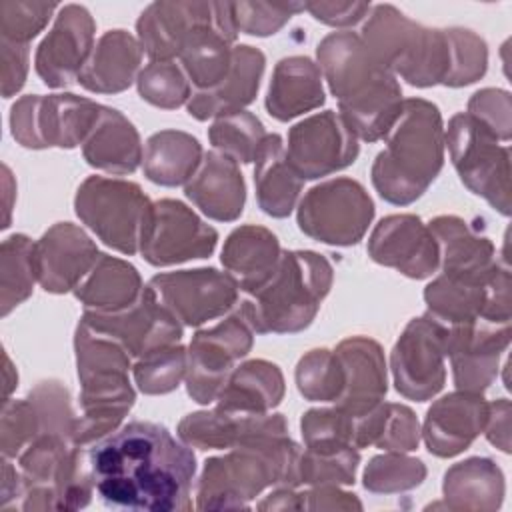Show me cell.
<instances>
[{
  "label": "cell",
  "instance_id": "cell-1",
  "mask_svg": "<svg viewBox=\"0 0 512 512\" xmlns=\"http://www.w3.org/2000/svg\"><path fill=\"white\" fill-rule=\"evenodd\" d=\"M94 488L112 508L184 512L192 508L196 458L164 426L132 420L88 448Z\"/></svg>",
  "mask_w": 512,
  "mask_h": 512
},
{
  "label": "cell",
  "instance_id": "cell-2",
  "mask_svg": "<svg viewBox=\"0 0 512 512\" xmlns=\"http://www.w3.org/2000/svg\"><path fill=\"white\" fill-rule=\"evenodd\" d=\"M316 58L342 118L358 140L386 138L402 110V88L396 76L374 58L360 34L344 30L324 36L316 46Z\"/></svg>",
  "mask_w": 512,
  "mask_h": 512
},
{
  "label": "cell",
  "instance_id": "cell-3",
  "mask_svg": "<svg viewBox=\"0 0 512 512\" xmlns=\"http://www.w3.org/2000/svg\"><path fill=\"white\" fill-rule=\"evenodd\" d=\"M444 122L436 104L406 98L386 134V148L374 158L370 176L382 200L408 206L436 180L444 166Z\"/></svg>",
  "mask_w": 512,
  "mask_h": 512
},
{
  "label": "cell",
  "instance_id": "cell-4",
  "mask_svg": "<svg viewBox=\"0 0 512 512\" xmlns=\"http://www.w3.org/2000/svg\"><path fill=\"white\" fill-rule=\"evenodd\" d=\"M298 456L290 434H266L208 458L196 482V508H248L270 486L298 488Z\"/></svg>",
  "mask_w": 512,
  "mask_h": 512
},
{
  "label": "cell",
  "instance_id": "cell-5",
  "mask_svg": "<svg viewBox=\"0 0 512 512\" xmlns=\"http://www.w3.org/2000/svg\"><path fill=\"white\" fill-rule=\"evenodd\" d=\"M334 282L326 256L314 250H286L272 272L240 302V312L256 334H294L316 318Z\"/></svg>",
  "mask_w": 512,
  "mask_h": 512
},
{
  "label": "cell",
  "instance_id": "cell-6",
  "mask_svg": "<svg viewBox=\"0 0 512 512\" xmlns=\"http://www.w3.org/2000/svg\"><path fill=\"white\" fill-rule=\"evenodd\" d=\"M76 368L80 380V408L76 418L74 444L92 446L120 428L124 416L136 400L128 378L132 356L112 338L92 330L84 320L74 332Z\"/></svg>",
  "mask_w": 512,
  "mask_h": 512
},
{
  "label": "cell",
  "instance_id": "cell-7",
  "mask_svg": "<svg viewBox=\"0 0 512 512\" xmlns=\"http://www.w3.org/2000/svg\"><path fill=\"white\" fill-rule=\"evenodd\" d=\"M360 38L394 76L416 88L444 84L450 70L446 28H426L392 4H378L366 16Z\"/></svg>",
  "mask_w": 512,
  "mask_h": 512
},
{
  "label": "cell",
  "instance_id": "cell-8",
  "mask_svg": "<svg viewBox=\"0 0 512 512\" xmlns=\"http://www.w3.org/2000/svg\"><path fill=\"white\" fill-rule=\"evenodd\" d=\"M18 464L24 478L20 510H78L90 504L96 488L88 452L72 440L42 434L22 450Z\"/></svg>",
  "mask_w": 512,
  "mask_h": 512
},
{
  "label": "cell",
  "instance_id": "cell-9",
  "mask_svg": "<svg viewBox=\"0 0 512 512\" xmlns=\"http://www.w3.org/2000/svg\"><path fill=\"white\" fill-rule=\"evenodd\" d=\"M152 202L136 182L88 176L76 190L74 210L106 246L126 256L140 252Z\"/></svg>",
  "mask_w": 512,
  "mask_h": 512
},
{
  "label": "cell",
  "instance_id": "cell-10",
  "mask_svg": "<svg viewBox=\"0 0 512 512\" xmlns=\"http://www.w3.org/2000/svg\"><path fill=\"white\" fill-rule=\"evenodd\" d=\"M444 140L462 184L502 216H510V148L468 112L450 118Z\"/></svg>",
  "mask_w": 512,
  "mask_h": 512
},
{
  "label": "cell",
  "instance_id": "cell-11",
  "mask_svg": "<svg viewBox=\"0 0 512 512\" xmlns=\"http://www.w3.org/2000/svg\"><path fill=\"white\" fill-rule=\"evenodd\" d=\"M102 104L76 94H26L10 108L12 138L32 150L76 148L84 144Z\"/></svg>",
  "mask_w": 512,
  "mask_h": 512
},
{
  "label": "cell",
  "instance_id": "cell-12",
  "mask_svg": "<svg viewBox=\"0 0 512 512\" xmlns=\"http://www.w3.org/2000/svg\"><path fill=\"white\" fill-rule=\"evenodd\" d=\"M374 218V202L352 178H330L312 186L298 204V228L330 246L358 244Z\"/></svg>",
  "mask_w": 512,
  "mask_h": 512
},
{
  "label": "cell",
  "instance_id": "cell-13",
  "mask_svg": "<svg viewBox=\"0 0 512 512\" xmlns=\"http://www.w3.org/2000/svg\"><path fill=\"white\" fill-rule=\"evenodd\" d=\"M254 330L240 310L210 328L198 330L188 346L186 392L198 404L216 402L236 362L248 356Z\"/></svg>",
  "mask_w": 512,
  "mask_h": 512
},
{
  "label": "cell",
  "instance_id": "cell-14",
  "mask_svg": "<svg viewBox=\"0 0 512 512\" xmlns=\"http://www.w3.org/2000/svg\"><path fill=\"white\" fill-rule=\"evenodd\" d=\"M446 332L448 328L428 312L406 324L390 354V370L398 394L426 402L444 388Z\"/></svg>",
  "mask_w": 512,
  "mask_h": 512
},
{
  "label": "cell",
  "instance_id": "cell-15",
  "mask_svg": "<svg viewBox=\"0 0 512 512\" xmlns=\"http://www.w3.org/2000/svg\"><path fill=\"white\" fill-rule=\"evenodd\" d=\"M218 244V232L180 200L152 202L140 240V254L152 266H172L208 258Z\"/></svg>",
  "mask_w": 512,
  "mask_h": 512
},
{
  "label": "cell",
  "instance_id": "cell-16",
  "mask_svg": "<svg viewBox=\"0 0 512 512\" xmlns=\"http://www.w3.org/2000/svg\"><path fill=\"white\" fill-rule=\"evenodd\" d=\"M160 302L182 326L198 328L230 312L238 302L240 286L230 272L192 268L156 274L150 280Z\"/></svg>",
  "mask_w": 512,
  "mask_h": 512
},
{
  "label": "cell",
  "instance_id": "cell-17",
  "mask_svg": "<svg viewBox=\"0 0 512 512\" xmlns=\"http://www.w3.org/2000/svg\"><path fill=\"white\" fill-rule=\"evenodd\" d=\"M358 152V136L334 110L312 114L288 130L286 156L302 180L334 174L350 166Z\"/></svg>",
  "mask_w": 512,
  "mask_h": 512
},
{
  "label": "cell",
  "instance_id": "cell-18",
  "mask_svg": "<svg viewBox=\"0 0 512 512\" xmlns=\"http://www.w3.org/2000/svg\"><path fill=\"white\" fill-rule=\"evenodd\" d=\"M92 330L116 340L132 358L146 352L178 344L182 338V324L160 302L152 286H144L134 304L118 312H86L82 318Z\"/></svg>",
  "mask_w": 512,
  "mask_h": 512
},
{
  "label": "cell",
  "instance_id": "cell-19",
  "mask_svg": "<svg viewBox=\"0 0 512 512\" xmlns=\"http://www.w3.org/2000/svg\"><path fill=\"white\" fill-rule=\"evenodd\" d=\"M96 24L86 6L66 4L36 48L34 68L48 88H68L78 82L92 50Z\"/></svg>",
  "mask_w": 512,
  "mask_h": 512
},
{
  "label": "cell",
  "instance_id": "cell-20",
  "mask_svg": "<svg viewBox=\"0 0 512 512\" xmlns=\"http://www.w3.org/2000/svg\"><path fill=\"white\" fill-rule=\"evenodd\" d=\"M446 328V356L456 390L484 394L496 380L500 358L510 344V324L478 320Z\"/></svg>",
  "mask_w": 512,
  "mask_h": 512
},
{
  "label": "cell",
  "instance_id": "cell-21",
  "mask_svg": "<svg viewBox=\"0 0 512 512\" xmlns=\"http://www.w3.org/2000/svg\"><path fill=\"white\" fill-rule=\"evenodd\" d=\"M368 256L412 280L430 278L438 270V244L416 214L384 216L368 238Z\"/></svg>",
  "mask_w": 512,
  "mask_h": 512
},
{
  "label": "cell",
  "instance_id": "cell-22",
  "mask_svg": "<svg viewBox=\"0 0 512 512\" xmlns=\"http://www.w3.org/2000/svg\"><path fill=\"white\" fill-rule=\"evenodd\" d=\"M98 254L94 240L80 226L58 222L34 242L36 280L50 294L74 292Z\"/></svg>",
  "mask_w": 512,
  "mask_h": 512
},
{
  "label": "cell",
  "instance_id": "cell-23",
  "mask_svg": "<svg viewBox=\"0 0 512 512\" xmlns=\"http://www.w3.org/2000/svg\"><path fill=\"white\" fill-rule=\"evenodd\" d=\"M486 416L488 402L478 392L456 390L438 398L420 428L428 452L438 458L462 454L484 430Z\"/></svg>",
  "mask_w": 512,
  "mask_h": 512
},
{
  "label": "cell",
  "instance_id": "cell-24",
  "mask_svg": "<svg viewBox=\"0 0 512 512\" xmlns=\"http://www.w3.org/2000/svg\"><path fill=\"white\" fill-rule=\"evenodd\" d=\"M236 34L232 2H218L216 14L190 30L178 60L196 90H208L228 74Z\"/></svg>",
  "mask_w": 512,
  "mask_h": 512
},
{
  "label": "cell",
  "instance_id": "cell-25",
  "mask_svg": "<svg viewBox=\"0 0 512 512\" xmlns=\"http://www.w3.org/2000/svg\"><path fill=\"white\" fill-rule=\"evenodd\" d=\"M344 374V388L336 408L358 418L380 402L388 392V368L382 346L368 336H350L336 346Z\"/></svg>",
  "mask_w": 512,
  "mask_h": 512
},
{
  "label": "cell",
  "instance_id": "cell-26",
  "mask_svg": "<svg viewBox=\"0 0 512 512\" xmlns=\"http://www.w3.org/2000/svg\"><path fill=\"white\" fill-rule=\"evenodd\" d=\"M428 228L438 244V268L442 276L484 282L500 266L490 238L480 234L464 218L442 214L432 218Z\"/></svg>",
  "mask_w": 512,
  "mask_h": 512
},
{
  "label": "cell",
  "instance_id": "cell-27",
  "mask_svg": "<svg viewBox=\"0 0 512 512\" xmlns=\"http://www.w3.org/2000/svg\"><path fill=\"white\" fill-rule=\"evenodd\" d=\"M266 434H288L282 414H246L228 410H200L178 422V438L198 450H228Z\"/></svg>",
  "mask_w": 512,
  "mask_h": 512
},
{
  "label": "cell",
  "instance_id": "cell-28",
  "mask_svg": "<svg viewBox=\"0 0 512 512\" xmlns=\"http://www.w3.org/2000/svg\"><path fill=\"white\" fill-rule=\"evenodd\" d=\"M266 58L260 48L240 44L232 50L228 74L208 90H192L186 104L188 114L200 122L234 114L252 104L264 74Z\"/></svg>",
  "mask_w": 512,
  "mask_h": 512
},
{
  "label": "cell",
  "instance_id": "cell-29",
  "mask_svg": "<svg viewBox=\"0 0 512 512\" xmlns=\"http://www.w3.org/2000/svg\"><path fill=\"white\" fill-rule=\"evenodd\" d=\"M218 2H152L136 20V38L150 62L174 60L192 28L216 14Z\"/></svg>",
  "mask_w": 512,
  "mask_h": 512
},
{
  "label": "cell",
  "instance_id": "cell-30",
  "mask_svg": "<svg viewBox=\"0 0 512 512\" xmlns=\"http://www.w3.org/2000/svg\"><path fill=\"white\" fill-rule=\"evenodd\" d=\"M186 198L208 218L236 220L246 204V182L238 162L218 150L204 152L198 170L184 184Z\"/></svg>",
  "mask_w": 512,
  "mask_h": 512
},
{
  "label": "cell",
  "instance_id": "cell-31",
  "mask_svg": "<svg viewBox=\"0 0 512 512\" xmlns=\"http://www.w3.org/2000/svg\"><path fill=\"white\" fill-rule=\"evenodd\" d=\"M142 46L126 30L104 32L78 76V84L94 94H118L136 82L142 64Z\"/></svg>",
  "mask_w": 512,
  "mask_h": 512
},
{
  "label": "cell",
  "instance_id": "cell-32",
  "mask_svg": "<svg viewBox=\"0 0 512 512\" xmlns=\"http://www.w3.org/2000/svg\"><path fill=\"white\" fill-rule=\"evenodd\" d=\"M322 72L308 56H286L276 62L266 92V110L280 122L316 110L324 104Z\"/></svg>",
  "mask_w": 512,
  "mask_h": 512
},
{
  "label": "cell",
  "instance_id": "cell-33",
  "mask_svg": "<svg viewBox=\"0 0 512 512\" xmlns=\"http://www.w3.org/2000/svg\"><path fill=\"white\" fill-rule=\"evenodd\" d=\"M84 160L108 174H132L144 158L134 124L116 108L102 106L100 118L82 144Z\"/></svg>",
  "mask_w": 512,
  "mask_h": 512
},
{
  "label": "cell",
  "instance_id": "cell-34",
  "mask_svg": "<svg viewBox=\"0 0 512 512\" xmlns=\"http://www.w3.org/2000/svg\"><path fill=\"white\" fill-rule=\"evenodd\" d=\"M506 492L500 466L484 456L452 464L442 482L444 506L460 512H492L502 506Z\"/></svg>",
  "mask_w": 512,
  "mask_h": 512
},
{
  "label": "cell",
  "instance_id": "cell-35",
  "mask_svg": "<svg viewBox=\"0 0 512 512\" xmlns=\"http://www.w3.org/2000/svg\"><path fill=\"white\" fill-rule=\"evenodd\" d=\"M302 176L286 156V144L278 134H266L254 158L256 200L272 218H286L296 208L302 192Z\"/></svg>",
  "mask_w": 512,
  "mask_h": 512
},
{
  "label": "cell",
  "instance_id": "cell-36",
  "mask_svg": "<svg viewBox=\"0 0 512 512\" xmlns=\"http://www.w3.org/2000/svg\"><path fill=\"white\" fill-rule=\"evenodd\" d=\"M284 374L268 360L254 358L238 364L224 382L216 408L228 412L266 414L284 398Z\"/></svg>",
  "mask_w": 512,
  "mask_h": 512
},
{
  "label": "cell",
  "instance_id": "cell-37",
  "mask_svg": "<svg viewBox=\"0 0 512 512\" xmlns=\"http://www.w3.org/2000/svg\"><path fill=\"white\" fill-rule=\"evenodd\" d=\"M142 290L140 272L130 262L100 252L90 272L74 288V296L86 312H118L134 304Z\"/></svg>",
  "mask_w": 512,
  "mask_h": 512
},
{
  "label": "cell",
  "instance_id": "cell-38",
  "mask_svg": "<svg viewBox=\"0 0 512 512\" xmlns=\"http://www.w3.org/2000/svg\"><path fill=\"white\" fill-rule=\"evenodd\" d=\"M282 248L274 232L264 226L244 224L224 240L220 262L238 280L240 292L258 286L280 260Z\"/></svg>",
  "mask_w": 512,
  "mask_h": 512
},
{
  "label": "cell",
  "instance_id": "cell-39",
  "mask_svg": "<svg viewBox=\"0 0 512 512\" xmlns=\"http://www.w3.org/2000/svg\"><path fill=\"white\" fill-rule=\"evenodd\" d=\"M200 142L182 130H160L146 142L142 170L144 176L160 186H182L202 162Z\"/></svg>",
  "mask_w": 512,
  "mask_h": 512
},
{
  "label": "cell",
  "instance_id": "cell-40",
  "mask_svg": "<svg viewBox=\"0 0 512 512\" xmlns=\"http://www.w3.org/2000/svg\"><path fill=\"white\" fill-rule=\"evenodd\" d=\"M422 438L420 422L412 408L396 402H380L370 412L354 418V446H376L384 452H412Z\"/></svg>",
  "mask_w": 512,
  "mask_h": 512
},
{
  "label": "cell",
  "instance_id": "cell-41",
  "mask_svg": "<svg viewBox=\"0 0 512 512\" xmlns=\"http://www.w3.org/2000/svg\"><path fill=\"white\" fill-rule=\"evenodd\" d=\"M486 284L488 280L464 282L440 274L424 288L426 312L444 326L478 322L486 304Z\"/></svg>",
  "mask_w": 512,
  "mask_h": 512
},
{
  "label": "cell",
  "instance_id": "cell-42",
  "mask_svg": "<svg viewBox=\"0 0 512 512\" xmlns=\"http://www.w3.org/2000/svg\"><path fill=\"white\" fill-rule=\"evenodd\" d=\"M34 242L24 234L4 238L0 248V314L8 316L34 290Z\"/></svg>",
  "mask_w": 512,
  "mask_h": 512
},
{
  "label": "cell",
  "instance_id": "cell-43",
  "mask_svg": "<svg viewBox=\"0 0 512 512\" xmlns=\"http://www.w3.org/2000/svg\"><path fill=\"white\" fill-rule=\"evenodd\" d=\"M360 452L356 446L304 448L298 456V486H348L356 480Z\"/></svg>",
  "mask_w": 512,
  "mask_h": 512
},
{
  "label": "cell",
  "instance_id": "cell-44",
  "mask_svg": "<svg viewBox=\"0 0 512 512\" xmlns=\"http://www.w3.org/2000/svg\"><path fill=\"white\" fill-rule=\"evenodd\" d=\"M264 138V124L248 110L218 116L208 128V140L214 150L242 164L254 162Z\"/></svg>",
  "mask_w": 512,
  "mask_h": 512
},
{
  "label": "cell",
  "instance_id": "cell-45",
  "mask_svg": "<svg viewBox=\"0 0 512 512\" xmlns=\"http://www.w3.org/2000/svg\"><path fill=\"white\" fill-rule=\"evenodd\" d=\"M188 348L168 344L146 352L132 364V374L138 390L148 396L168 394L180 386L186 378Z\"/></svg>",
  "mask_w": 512,
  "mask_h": 512
},
{
  "label": "cell",
  "instance_id": "cell-46",
  "mask_svg": "<svg viewBox=\"0 0 512 512\" xmlns=\"http://www.w3.org/2000/svg\"><path fill=\"white\" fill-rule=\"evenodd\" d=\"M296 388L310 402H336L344 388V374L334 350L314 348L296 364Z\"/></svg>",
  "mask_w": 512,
  "mask_h": 512
},
{
  "label": "cell",
  "instance_id": "cell-47",
  "mask_svg": "<svg viewBox=\"0 0 512 512\" xmlns=\"http://www.w3.org/2000/svg\"><path fill=\"white\" fill-rule=\"evenodd\" d=\"M426 478L422 460L408 452H384L372 456L364 468V488L374 494H396L420 486Z\"/></svg>",
  "mask_w": 512,
  "mask_h": 512
},
{
  "label": "cell",
  "instance_id": "cell-48",
  "mask_svg": "<svg viewBox=\"0 0 512 512\" xmlns=\"http://www.w3.org/2000/svg\"><path fill=\"white\" fill-rule=\"evenodd\" d=\"M136 86L142 100L164 110L180 108L188 104L192 96V84L182 66L174 60L146 64L136 78Z\"/></svg>",
  "mask_w": 512,
  "mask_h": 512
},
{
  "label": "cell",
  "instance_id": "cell-49",
  "mask_svg": "<svg viewBox=\"0 0 512 512\" xmlns=\"http://www.w3.org/2000/svg\"><path fill=\"white\" fill-rule=\"evenodd\" d=\"M446 34L450 42V70L444 86L460 88L474 84L488 68L486 40L468 28H446Z\"/></svg>",
  "mask_w": 512,
  "mask_h": 512
},
{
  "label": "cell",
  "instance_id": "cell-50",
  "mask_svg": "<svg viewBox=\"0 0 512 512\" xmlns=\"http://www.w3.org/2000/svg\"><path fill=\"white\" fill-rule=\"evenodd\" d=\"M26 398L32 402L38 414L40 436L54 434L72 440L78 416L72 410L70 392L62 382L42 380L28 392Z\"/></svg>",
  "mask_w": 512,
  "mask_h": 512
},
{
  "label": "cell",
  "instance_id": "cell-51",
  "mask_svg": "<svg viewBox=\"0 0 512 512\" xmlns=\"http://www.w3.org/2000/svg\"><path fill=\"white\" fill-rule=\"evenodd\" d=\"M354 418L340 408H312L300 418V432L306 448L324 450L354 446L352 442Z\"/></svg>",
  "mask_w": 512,
  "mask_h": 512
},
{
  "label": "cell",
  "instance_id": "cell-52",
  "mask_svg": "<svg viewBox=\"0 0 512 512\" xmlns=\"http://www.w3.org/2000/svg\"><path fill=\"white\" fill-rule=\"evenodd\" d=\"M56 2H22V0H2L0 2V38L30 44L44 26L50 22Z\"/></svg>",
  "mask_w": 512,
  "mask_h": 512
},
{
  "label": "cell",
  "instance_id": "cell-53",
  "mask_svg": "<svg viewBox=\"0 0 512 512\" xmlns=\"http://www.w3.org/2000/svg\"><path fill=\"white\" fill-rule=\"evenodd\" d=\"M40 436L38 414L28 398H6L0 418V452L4 458H16L22 450Z\"/></svg>",
  "mask_w": 512,
  "mask_h": 512
},
{
  "label": "cell",
  "instance_id": "cell-54",
  "mask_svg": "<svg viewBox=\"0 0 512 512\" xmlns=\"http://www.w3.org/2000/svg\"><path fill=\"white\" fill-rule=\"evenodd\" d=\"M238 32L250 36L276 34L290 18L304 10V2H232Z\"/></svg>",
  "mask_w": 512,
  "mask_h": 512
},
{
  "label": "cell",
  "instance_id": "cell-55",
  "mask_svg": "<svg viewBox=\"0 0 512 512\" xmlns=\"http://www.w3.org/2000/svg\"><path fill=\"white\" fill-rule=\"evenodd\" d=\"M474 120L486 126L500 142L512 136V98L510 92L500 88H482L468 100L466 110Z\"/></svg>",
  "mask_w": 512,
  "mask_h": 512
},
{
  "label": "cell",
  "instance_id": "cell-56",
  "mask_svg": "<svg viewBox=\"0 0 512 512\" xmlns=\"http://www.w3.org/2000/svg\"><path fill=\"white\" fill-rule=\"evenodd\" d=\"M30 44H18L10 40L0 38V58H2V96L10 98L26 82L28 76V64H30Z\"/></svg>",
  "mask_w": 512,
  "mask_h": 512
},
{
  "label": "cell",
  "instance_id": "cell-57",
  "mask_svg": "<svg viewBox=\"0 0 512 512\" xmlns=\"http://www.w3.org/2000/svg\"><path fill=\"white\" fill-rule=\"evenodd\" d=\"M304 10L322 24L348 28L366 18L372 6L368 2H304Z\"/></svg>",
  "mask_w": 512,
  "mask_h": 512
},
{
  "label": "cell",
  "instance_id": "cell-58",
  "mask_svg": "<svg viewBox=\"0 0 512 512\" xmlns=\"http://www.w3.org/2000/svg\"><path fill=\"white\" fill-rule=\"evenodd\" d=\"M302 510H362L356 494L340 490V486H308L300 492Z\"/></svg>",
  "mask_w": 512,
  "mask_h": 512
},
{
  "label": "cell",
  "instance_id": "cell-59",
  "mask_svg": "<svg viewBox=\"0 0 512 512\" xmlns=\"http://www.w3.org/2000/svg\"><path fill=\"white\" fill-rule=\"evenodd\" d=\"M492 446L510 452V402L506 398H498L488 404V416L482 430Z\"/></svg>",
  "mask_w": 512,
  "mask_h": 512
},
{
  "label": "cell",
  "instance_id": "cell-60",
  "mask_svg": "<svg viewBox=\"0 0 512 512\" xmlns=\"http://www.w3.org/2000/svg\"><path fill=\"white\" fill-rule=\"evenodd\" d=\"M24 494V478H22V472L16 470L8 458L2 460V492H0V502H2V508L8 510L10 504L14 502L16 508L20 504V498Z\"/></svg>",
  "mask_w": 512,
  "mask_h": 512
},
{
  "label": "cell",
  "instance_id": "cell-61",
  "mask_svg": "<svg viewBox=\"0 0 512 512\" xmlns=\"http://www.w3.org/2000/svg\"><path fill=\"white\" fill-rule=\"evenodd\" d=\"M258 510H302L300 492L296 488L276 486L274 492H270L264 500L256 504Z\"/></svg>",
  "mask_w": 512,
  "mask_h": 512
},
{
  "label": "cell",
  "instance_id": "cell-62",
  "mask_svg": "<svg viewBox=\"0 0 512 512\" xmlns=\"http://www.w3.org/2000/svg\"><path fill=\"white\" fill-rule=\"evenodd\" d=\"M18 386V372L12 366L8 354H4V400L10 396V392Z\"/></svg>",
  "mask_w": 512,
  "mask_h": 512
}]
</instances>
